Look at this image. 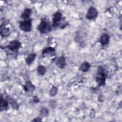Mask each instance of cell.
Wrapping results in <instances>:
<instances>
[{
	"instance_id": "16",
	"label": "cell",
	"mask_w": 122,
	"mask_h": 122,
	"mask_svg": "<svg viewBox=\"0 0 122 122\" xmlns=\"http://www.w3.org/2000/svg\"><path fill=\"white\" fill-rule=\"evenodd\" d=\"M6 99L8 101L9 103H10L12 105V108L14 109L18 110V107H19V105H18V103L16 102V101L15 100H14L13 99H12L11 98H9V97H7Z\"/></svg>"
},
{
	"instance_id": "3",
	"label": "cell",
	"mask_w": 122,
	"mask_h": 122,
	"mask_svg": "<svg viewBox=\"0 0 122 122\" xmlns=\"http://www.w3.org/2000/svg\"><path fill=\"white\" fill-rule=\"evenodd\" d=\"M31 19L23 20L20 22L19 27L20 29L25 32H29L31 30Z\"/></svg>"
},
{
	"instance_id": "21",
	"label": "cell",
	"mask_w": 122,
	"mask_h": 122,
	"mask_svg": "<svg viewBox=\"0 0 122 122\" xmlns=\"http://www.w3.org/2000/svg\"><path fill=\"white\" fill-rule=\"evenodd\" d=\"M41 119L40 117H37L34 119L33 120H32V122H41Z\"/></svg>"
},
{
	"instance_id": "12",
	"label": "cell",
	"mask_w": 122,
	"mask_h": 122,
	"mask_svg": "<svg viewBox=\"0 0 122 122\" xmlns=\"http://www.w3.org/2000/svg\"><path fill=\"white\" fill-rule=\"evenodd\" d=\"M110 41V36L107 33L102 34L100 38L99 42L103 46L108 44Z\"/></svg>"
},
{
	"instance_id": "15",
	"label": "cell",
	"mask_w": 122,
	"mask_h": 122,
	"mask_svg": "<svg viewBox=\"0 0 122 122\" xmlns=\"http://www.w3.org/2000/svg\"><path fill=\"white\" fill-rule=\"evenodd\" d=\"M36 56V54L34 53H32L30 54L25 59L26 63L28 65L31 64L35 60Z\"/></svg>"
},
{
	"instance_id": "6",
	"label": "cell",
	"mask_w": 122,
	"mask_h": 122,
	"mask_svg": "<svg viewBox=\"0 0 122 122\" xmlns=\"http://www.w3.org/2000/svg\"><path fill=\"white\" fill-rule=\"evenodd\" d=\"M62 14L60 11L56 12L53 15L52 17V26L53 27H57L59 24L61 19Z\"/></svg>"
},
{
	"instance_id": "4",
	"label": "cell",
	"mask_w": 122,
	"mask_h": 122,
	"mask_svg": "<svg viewBox=\"0 0 122 122\" xmlns=\"http://www.w3.org/2000/svg\"><path fill=\"white\" fill-rule=\"evenodd\" d=\"M21 44L20 41L14 40L10 41L9 44L6 47V48L12 52H17L21 47Z\"/></svg>"
},
{
	"instance_id": "19",
	"label": "cell",
	"mask_w": 122,
	"mask_h": 122,
	"mask_svg": "<svg viewBox=\"0 0 122 122\" xmlns=\"http://www.w3.org/2000/svg\"><path fill=\"white\" fill-rule=\"evenodd\" d=\"M40 113L41 116L43 117L46 116L48 114V110L45 108H43L41 110Z\"/></svg>"
},
{
	"instance_id": "18",
	"label": "cell",
	"mask_w": 122,
	"mask_h": 122,
	"mask_svg": "<svg viewBox=\"0 0 122 122\" xmlns=\"http://www.w3.org/2000/svg\"><path fill=\"white\" fill-rule=\"evenodd\" d=\"M58 91V88L55 86H53L50 91V92H49L50 95L52 97L55 96L57 94Z\"/></svg>"
},
{
	"instance_id": "17",
	"label": "cell",
	"mask_w": 122,
	"mask_h": 122,
	"mask_svg": "<svg viewBox=\"0 0 122 122\" xmlns=\"http://www.w3.org/2000/svg\"><path fill=\"white\" fill-rule=\"evenodd\" d=\"M46 69L44 66L42 65H40L38 66L37 68V72L40 75H41V76L44 75L46 73Z\"/></svg>"
},
{
	"instance_id": "11",
	"label": "cell",
	"mask_w": 122,
	"mask_h": 122,
	"mask_svg": "<svg viewBox=\"0 0 122 122\" xmlns=\"http://www.w3.org/2000/svg\"><path fill=\"white\" fill-rule=\"evenodd\" d=\"M9 102L7 99L6 98L4 99L2 97V94L0 95V110H7L9 107Z\"/></svg>"
},
{
	"instance_id": "2",
	"label": "cell",
	"mask_w": 122,
	"mask_h": 122,
	"mask_svg": "<svg viewBox=\"0 0 122 122\" xmlns=\"http://www.w3.org/2000/svg\"><path fill=\"white\" fill-rule=\"evenodd\" d=\"M38 29L41 34H46L51 30V27L47 21L42 20L39 25Z\"/></svg>"
},
{
	"instance_id": "5",
	"label": "cell",
	"mask_w": 122,
	"mask_h": 122,
	"mask_svg": "<svg viewBox=\"0 0 122 122\" xmlns=\"http://www.w3.org/2000/svg\"><path fill=\"white\" fill-rule=\"evenodd\" d=\"M98 14L97 9L93 6H91L88 9L87 14L86 18L88 20H93L96 18Z\"/></svg>"
},
{
	"instance_id": "8",
	"label": "cell",
	"mask_w": 122,
	"mask_h": 122,
	"mask_svg": "<svg viewBox=\"0 0 122 122\" xmlns=\"http://www.w3.org/2000/svg\"><path fill=\"white\" fill-rule=\"evenodd\" d=\"M55 63L59 68H63L66 65L65 58L63 56L58 58L55 61Z\"/></svg>"
},
{
	"instance_id": "1",
	"label": "cell",
	"mask_w": 122,
	"mask_h": 122,
	"mask_svg": "<svg viewBox=\"0 0 122 122\" xmlns=\"http://www.w3.org/2000/svg\"><path fill=\"white\" fill-rule=\"evenodd\" d=\"M106 74L103 71V68L101 67H99L97 74L96 77V81L99 86H103L105 84Z\"/></svg>"
},
{
	"instance_id": "13",
	"label": "cell",
	"mask_w": 122,
	"mask_h": 122,
	"mask_svg": "<svg viewBox=\"0 0 122 122\" xmlns=\"http://www.w3.org/2000/svg\"><path fill=\"white\" fill-rule=\"evenodd\" d=\"M31 10L29 8H26L23 12L21 14L20 17L23 20H27L30 19V17L31 14Z\"/></svg>"
},
{
	"instance_id": "14",
	"label": "cell",
	"mask_w": 122,
	"mask_h": 122,
	"mask_svg": "<svg viewBox=\"0 0 122 122\" xmlns=\"http://www.w3.org/2000/svg\"><path fill=\"white\" fill-rule=\"evenodd\" d=\"M90 67L91 65L90 63H89L88 62L85 61L81 64L79 67V70L82 72H86L89 70Z\"/></svg>"
},
{
	"instance_id": "10",
	"label": "cell",
	"mask_w": 122,
	"mask_h": 122,
	"mask_svg": "<svg viewBox=\"0 0 122 122\" xmlns=\"http://www.w3.org/2000/svg\"><path fill=\"white\" fill-rule=\"evenodd\" d=\"M35 86L30 81H28L26 82L25 85L23 86L24 90L27 92H33L35 90Z\"/></svg>"
},
{
	"instance_id": "20",
	"label": "cell",
	"mask_w": 122,
	"mask_h": 122,
	"mask_svg": "<svg viewBox=\"0 0 122 122\" xmlns=\"http://www.w3.org/2000/svg\"><path fill=\"white\" fill-rule=\"evenodd\" d=\"M32 101L34 103H38L39 102V100L36 96H34L32 98Z\"/></svg>"
},
{
	"instance_id": "7",
	"label": "cell",
	"mask_w": 122,
	"mask_h": 122,
	"mask_svg": "<svg viewBox=\"0 0 122 122\" xmlns=\"http://www.w3.org/2000/svg\"><path fill=\"white\" fill-rule=\"evenodd\" d=\"M55 51V48L51 47H48L43 50L42 55L43 57H46L47 56H52L54 55Z\"/></svg>"
},
{
	"instance_id": "9",
	"label": "cell",
	"mask_w": 122,
	"mask_h": 122,
	"mask_svg": "<svg viewBox=\"0 0 122 122\" xmlns=\"http://www.w3.org/2000/svg\"><path fill=\"white\" fill-rule=\"evenodd\" d=\"M10 30L9 28L6 27L4 25H1L0 27V33L2 37H6L10 34Z\"/></svg>"
}]
</instances>
